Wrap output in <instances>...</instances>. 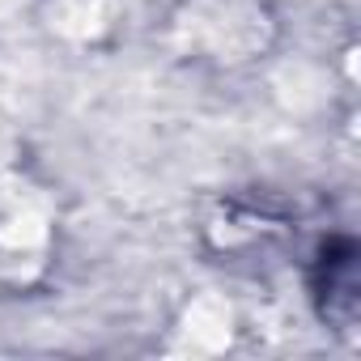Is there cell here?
Instances as JSON below:
<instances>
[{"label":"cell","instance_id":"1","mask_svg":"<svg viewBox=\"0 0 361 361\" xmlns=\"http://www.w3.org/2000/svg\"><path fill=\"white\" fill-rule=\"evenodd\" d=\"M323 302V319L353 323L357 314V251L344 243V251H323V281L314 285Z\"/></svg>","mask_w":361,"mask_h":361}]
</instances>
